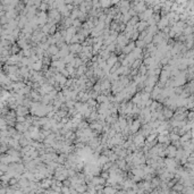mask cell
Returning a JSON list of instances; mask_svg holds the SVG:
<instances>
[{
    "label": "cell",
    "instance_id": "6da1fadb",
    "mask_svg": "<svg viewBox=\"0 0 194 194\" xmlns=\"http://www.w3.org/2000/svg\"><path fill=\"white\" fill-rule=\"evenodd\" d=\"M48 51V54L49 55H51V56H55V55H57L58 54V51H59V49L56 47V46H51L49 48V49L47 50Z\"/></svg>",
    "mask_w": 194,
    "mask_h": 194
},
{
    "label": "cell",
    "instance_id": "7a4b0ae2",
    "mask_svg": "<svg viewBox=\"0 0 194 194\" xmlns=\"http://www.w3.org/2000/svg\"><path fill=\"white\" fill-rule=\"evenodd\" d=\"M27 108H25V107H18L17 108V116H25L27 114Z\"/></svg>",
    "mask_w": 194,
    "mask_h": 194
},
{
    "label": "cell",
    "instance_id": "3957f363",
    "mask_svg": "<svg viewBox=\"0 0 194 194\" xmlns=\"http://www.w3.org/2000/svg\"><path fill=\"white\" fill-rule=\"evenodd\" d=\"M163 116H165L166 118H170V117H173V116H174V114H173V111H171V110H165Z\"/></svg>",
    "mask_w": 194,
    "mask_h": 194
}]
</instances>
